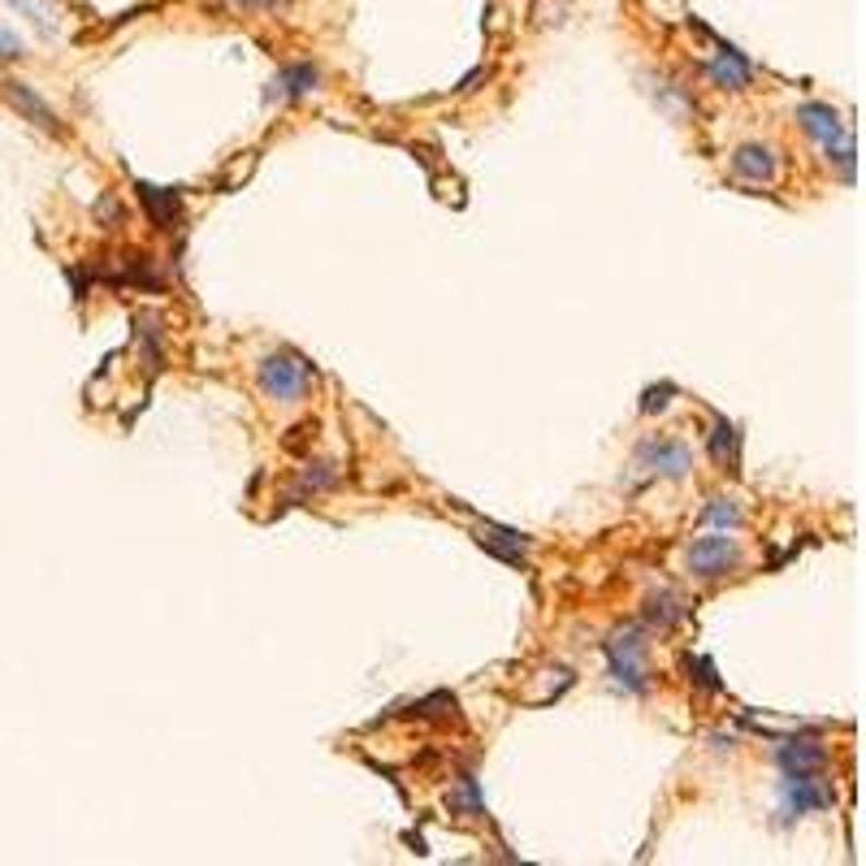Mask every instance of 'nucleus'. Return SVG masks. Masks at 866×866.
Wrapping results in <instances>:
<instances>
[{
  "instance_id": "f257e3e1",
  "label": "nucleus",
  "mask_w": 866,
  "mask_h": 866,
  "mask_svg": "<svg viewBox=\"0 0 866 866\" xmlns=\"http://www.w3.org/2000/svg\"><path fill=\"white\" fill-rule=\"evenodd\" d=\"M256 385H260L264 399L282 403V407H295V403H304L312 394L317 369L299 352H273V356H264L256 365Z\"/></svg>"
},
{
  "instance_id": "f03ea898",
  "label": "nucleus",
  "mask_w": 866,
  "mask_h": 866,
  "mask_svg": "<svg viewBox=\"0 0 866 866\" xmlns=\"http://www.w3.org/2000/svg\"><path fill=\"white\" fill-rule=\"evenodd\" d=\"M645 632H650L645 624H628V628H619L616 637L603 645L616 685L619 689H628V693H645V689H650V667H645L650 641H645Z\"/></svg>"
},
{
  "instance_id": "7ed1b4c3",
  "label": "nucleus",
  "mask_w": 866,
  "mask_h": 866,
  "mask_svg": "<svg viewBox=\"0 0 866 866\" xmlns=\"http://www.w3.org/2000/svg\"><path fill=\"white\" fill-rule=\"evenodd\" d=\"M780 793H784V806H780V819H784V823L837 806V788H832L819 771H788L784 784H780Z\"/></svg>"
},
{
  "instance_id": "20e7f679",
  "label": "nucleus",
  "mask_w": 866,
  "mask_h": 866,
  "mask_svg": "<svg viewBox=\"0 0 866 866\" xmlns=\"http://www.w3.org/2000/svg\"><path fill=\"white\" fill-rule=\"evenodd\" d=\"M737 568H742V546H737V537H728L724 529L711 533V537H698V542L689 546V572H693L698 581H720V577H728V572H737Z\"/></svg>"
},
{
  "instance_id": "39448f33",
  "label": "nucleus",
  "mask_w": 866,
  "mask_h": 866,
  "mask_svg": "<svg viewBox=\"0 0 866 866\" xmlns=\"http://www.w3.org/2000/svg\"><path fill=\"white\" fill-rule=\"evenodd\" d=\"M637 468H645L654 477H667V482H685L693 473V451L676 438H645L637 447Z\"/></svg>"
},
{
  "instance_id": "423d86ee",
  "label": "nucleus",
  "mask_w": 866,
  "mask_h": 866,
  "mask_svg": "<svg viewBox=\"0 0 866 866\" xmlns=\"http://www.w3.org/2000/svg\"><path fill=\"white\" fill-rule=\"evenodd\" d=\"M0 96L26 118V122H35L39 130H48V134H57L61 130V122H57V114L44 105V96L35 92V87H26V83H17V79H4L0 83Z\"/></svg>"
},
{
  "instance_id": "0eeeda50",
  "label": "nucleus",
  "mask_w": 866,
  "mask_h": 866,
  "mask_svg": "<svg viewBox=\"0 0 866 866\" xmlns=\"http://www.w3.org/2000/svg\"><path fill=\"white\" fill-rule=\"evenodd\" d=\"M477 542H482L490 555H498L502 564H511V568H524V564H529V559H524L529 537L515 533V529H502L495 520H482V524H477Z\"/></svg>"
},
{
  "instance_id": "6e6552de",
  "label": "nucleus",
  "mask_w": 866,
  "mask_h": 866,
  "mask_svg": "<svg viewBox=\"0 0 866 866\" xmlns=\"http://www.w3.org/2000/svg\"><path fill=\"white\" fill-rule=\"evenodd\" d=\"M317 83H321V70H317L312 61L286 66V70H277V79H273V87H269V100H304V96L317 92Z\"/></svg>"
},
{
  "instance_id": "1a4fd4ad",
  "label": "nucleus",
  "mask_w": 866,
  "mask_h": 866,
  "mask_svg": "<svg viewBox=\"0 0 866 866\" xmlns=\"http://www.w3.org/2000/svg\"><path fill=\"white\" fill-rule=\"evenodd\" d=\"M139 200H143V209H147V217H152L156 230H174V226L182 222V200H178V191L139 182Z\"/></svg>"
},
{
  "instance_id": "9d476101",
  "label": "nucleus",
  "mask_w": 866,
  "mask_h": 866,
  "mask_svg": "<svg viewBox=\"0 0 866 866\" xmlns=\"http://www.w3.org/2000/svg\"><path fill=\"white\" fill-rule=\"evenodd\" d=\"M711 79L720 87H728V92H745L754 83V66L745 61V52H737L733 44H720V52L711 61Z\"/></svg>"
},
{
  "instance_id": "9b49d317",
  "label": "nucleus",
  "mask_w": 866,
  "mask_h": 866,
  "mask_svg": "<svg viewBox=\"0 0 866 866\" xmlns=\"http://www.w3.org/2000/svg\"><path fill=\"white\" fill-rule=\"evenodd\" d=\"M733 169H737L742 178H749V182H771L775 169H780L775 147H767V143H742V147L733 152Z\"/></svg>"
},
{
  "instance_id": "f8f14e48",
  "label": "nucleus",
  "mask_w": 866,
  "mask_h": 866,
  "mask_svg": "<svg viewBox=\"0 0 866 866\" xmlns=\"http://www.w3.org/2000/svg\"><path fill=\"white\" fill-rule=\"evenodd\" d=\"M775 758H780L784 771H823L828 767V749L815 737H788L775 749Z\"/></svg>"
},
{
  "instance_id": "ddd939ff",
  "label": "nucleus",
  "mask_w": 866,
  "mask_h": 866,
  "mask_svg": "<svg viewBox=\"0 0 866 866\" xmlns=\"http://www.w3.org/2000/svg\"><path fill=\"white\" fill-rule=\"evenodd\" d=\"M711 460L724 473H742V434L728 416H715V425H711Z\"/></svg>"
},
{
  "instance_id": "4468645a",
  "label": "nucleus",
  "mask_w": 866,
  "mask_h": 866,
  "mask_svg": "<svg viewBox=\"0 0 866 866\" xmlns=\"http://www.w3.org/2000/svg\"><path fill=\"white\" fill-rule=\"evenodd\" d=\"M797 122L806 126V134H815L823 147L850 134V130H845V122H841V114H837L832 105H802V109H797Z\"/></svg>"
},
{
  "instance_id": "2eb2a0df",
  "label": "nucleus",
  "mask_w": 866,
  "mask_h": 866,
  "mask_svg": "<svg viewBox=\"0 0 866 866\" xmlns=\"http://www.w3.org/2000/svg\"><path fill=\"white\" fill-rule=\"evenodd\" d=\"M685 616H689V612H685V603H680L676 594H667V590H659V594H650V598H645V628L672 632Z\"/></svg>"
},
{
  "instance_id": "dca6fc26",
  "label": "nucleus",
  "mask_w": 866,
  "mask_h": 866,
  "mask_svg": "<svg viewBox=\"0 0 866 866\" xmlns=\"http://www.w3.org/2000/svg\"><path fill=\"white\" fill-rule=\"evenodd\" d=\"M702 520H707V524H715V529H724V533H737V529L745 524V515H742V507H737V498H724V495L707 502Z\"/></svg>"
},
{
  "instance_id": "f3484780",
  "label": "nucleus",
  "mask_w": 866,
  "mask_h": 866,
  "mask_svg": "<svg viewBox=\"0 0 866 866\" xmlns=\"http://www.w3.org/2000/svg\"><path fill=\"white\" fill-rule=\"evenodd\" d=\"M416 715L420 720H447V715H455V698L451 693H434V698H425L416 707Z\"/></svg>"
},
{
  "instance_id": "a211bd4d",
  "label": "nucleus",
  "mask_w": 866,
  "mask_h": 866,
  "mask_svg": "<svg viewBox=\"0 0 866 866\" xmlns=\"http://www.w3.org/2000/svg\"><path fill=\"white\" fill-rule=\"evenodd\" d=\"M689 672H698L693 680H698L707 693H720V689H724V685H720V676H715V663H711V659H689Z\"/></svg>"
},
{
  "instance_id": "6ab92c4d",
  "label": "nucleus",
  "mask_w": 866,
  "mask_h": 866,
  "mask_svg": "<svg viewBox=\"0 0 866 866\" xmlns=\"http://www.w3.org/2000/svg\"><path fill=\"white\" fill-rule=\"evenodd\" d=\"M667 394H676V385L672 381H663V385H654V390H645V399H641V412H663L672 399Z\"/></svg>"
},
{
  "instance_id": "aec40b11",
  "label": "nucleus",
  "mask_w": 866,
  "mask_h": 866,
  "mask_svg": "<svg viewBox=\"0 0 866 866\" xmlns=\"http://www.w3.org/2000/svg\"><path fill=\"white\" fill-rule=\"evenodd\" d=\"M17 57H22V39L0 31V61H17Z\"/></svg>"
},
{
  "instance_id": "412c9836",
  "label": "nucleus",
  "mask_w": 866,
  "mask_h": 866,
  "mask_svg": "<svg viewBox=\"0 0 866 866\" xmlns=\"http://www.w3.org/2000/svg\"><path fill=\"white\" fill-rule=\"evenodd\" d=\"M239 4H251V9H282L286 0H239Z\"/></svg>"
}]
</instances>
